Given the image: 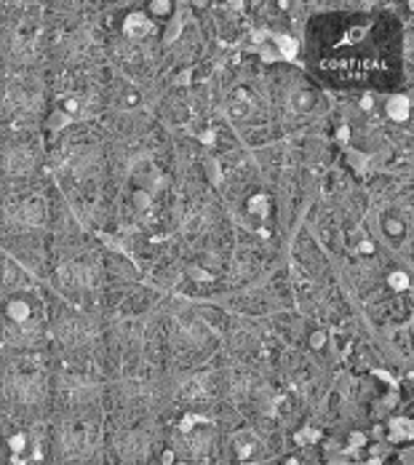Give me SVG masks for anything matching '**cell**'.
Listing matches in <instances>:
<instances>
[{
  "mask_svg": "<svg viewBox=\"0 0 414 465\" xmlns=\"http://www.w3.org/2000/svg\"><path fill=\"white\" fill-rule=\"evenodd\" d=\"M0 340L8 351H38L46 337V302L27 268H0Z\"/></svg>",
  "mask_w": 414,
  "mask_h": 465,
  "instance_id": "1",
  "label": "cell"
},
{
  "mask_svg": "<svg viewBox=\"0 0 414 465\" xmlns=\"http://www.w3.org/2000/svg\"><path fill=\"white\" fill-rule=\"evenodd\" d=\"M51 372L38 351H11L0 367V396L16 410H38L46 404Z\"/></svg>",
  "mask_w": 414,
  "mask_h": 465,
  "instance_id": "2",
  "label": "cell"
},
{
  "mask_svg": "<svg viewBox=\"0 0 414 465\" xmlns=\"http://www.w3.org/2000/svg\"><path fill=\"white\" fill-rule=\"evenodd\" d=\"M102 418L94 407H67L54 428V452L64 463H89L102 450Z\"/></svg>",
  "mask_w": 414,
  "mask_h": 465,
  "instance_id": "3",
  "label": "cell"
},
{
  "mask_svg": "<svg viewBox=\"0 0 414 465\" xmlns=\"http://www.w3.org/2000/svg\"><path fill=\"white\" fill-rule=\"evenodd\" d=\"M0 220L8 231L35 232L44 231L48 223V198L38 187L11 190L0 201Z\"/></svg>",
  "mask_w": 414,
  "mask_h": 465,
  "instance_id": "4",
  "label": "cell"
},
{
  "mask_svg": "<svg viewBox=\"0 0 414 465\" xmlns=\"http://www.w3.org/2000/svg\"><path fill=\"white\" fill-rule=\"evenodd\" d=\"M44 113V86L30 75H11L0 94V115L22 129Z\"/></svg>",
  "mask_w": 414,
  "mask_h": 465,
  "instance_id": "5",
  "label": "cell"
},
{
  "mask_svg": "<svg viewBox=\"0 0 414 465\" xmlns=\"http://www.w3.org/2000/svg\"><path fill=\"white\" fill-rule=\"evenodd\" d=\"M0 41L5 54L16 62V64H30L41 56L44 51V25L38 22V16H14L11 22H5Z\"/></svg>",
  "mask_w": 414,
  "mask_h": 465,
  "instance_id": "6",
  "label": "cell"
},
{
  "mask_svg": "<svg viewBox=\"0 0 414 465\" xmlns=\"http://www.w3.org/2000/svg\"><path fill=\"white\" fill-rule=\"evenodd\" d=\"M51 334L54 340L67 348V351H89L96 345L99 340V324L94 322L89 313H81V311H67L62 313L59 319H54L51 324Z\"/></svg>",
  "mask_w": 414,
  "mask_h": 465,
  "instance_id": "7",
  "label": "cell"
},
{
  "mask_svg": "<svg viewBox=\"0 0 414 465\" xmlns=\"http://www.w3.org/2000/svg\"><path fill=\"white\" fill-rule=\"evenodd\" d=\"M56 393L64 407H94L102 393V382L89 370L67 367L56 377Z\"/></svg>",
  "mask_w": 414,
  "mask_h": 465,
  "instance_id": "8",
  "label": "cell"
},
{
  "mask_svg": "<svg viewBox=\"0 0 414 465\" xmlns=\"http://www.w3.org/2000/svg\"><path fill=\"white\" fill-rule=\"evenodd\" d=\"M56 276L70 292H94L102 283V262L92 252H73L59 262Z\"/></svg>",
  "mask_w": 414,
  "mask_h": 465,
  "instance_id": "9",
  "label": "cell"
},
{
  "mask_svg": "<svg viewBox=\"0 0 414 465\" xmlns=\"http://www.w3.org/2000/svg\"><path fill=\"white\" fill-rule=\"evenodd\" d=\"M38 163H41V147L33 140L19 137V140L8 142L0 150V172L8 180L22 183V180L33 177L35 169H38Z\"/></svg>",
  "mask_w": 414,
  "mask_h": 465,
  "instance_id": "10",
  "label": "cell"
},
{
  "mask_svg": "<svg viewBox=\"0 0 414 465\" xmlns=\"http://www.w3.org/2000/svg\"><path fill=\"white\" fill-rule=\"evenodd\" d=\"M115 450H118L121 460L142 463V460H147L150 452H153V436H150V430H144V428H129V430H123V433L115 439Z\"/></svg>",
  "mask_w": 414,
  "mask_h": 465,
  "instance_id": "11",
  "label": "cell"
},
{
  "mask_svg": "<svg viewBox=\"0 0 414 465\" xmlns=\"http://www.w3.org/2000/svg\"><path fill=\"white\" fill-rule=\"evenodd\" d=\"M153 22H150V16H144V14H132V16H126V25H123V33H126V38L129 41H144V38H150L153 35Z\"/></svg>",
  "mask_w": 414,
  "mask_h": 465,
  "instance_id": "12",
  "label": "cell"
},
{
  "mask_svg": "<svg viewBox=\"0 0 414 465\" xmlns=\"http://www.w3.org/2000/svg\"><path fill=\"white\" fill-rule=\"evenodd\" d=\"M182 393L187 399H201V396H206L209 393V382H206V377H192V380H187L182 388Z\"/></svg>",
  "mask_w": 414,
  "mask_h": 465,
  "instance_id": "13",
  "label": "cell"
},
{
  "mask_svg": "<svg viewBox=\"0 0 414 465\" xmlns=\"http://www.w3.org/2000/svg\"><path fill=\"white\" fill-rule=\"evenodd\" d=\"M388 113H390L396 121H404V118L409 115V102H407V99H401V96H396V99L388 104Z\"/></svg>",
  "mask_w": 414,
  "mask_h": 465,
  "instance_id": "14",
  "label": "cell"
},
{
  "mask_svg": "<svg viewBox=\"0 0 414 465\" xmlns=\"http://www.w3.org/2000/svg\"><path fill=\"white\" fill-rule=\"evenodd\" d=\"M231 113L235 118H243V115H249L251 113V102H246V99H238V102H232Z\"/></svg>",
  "mask_w": 414,
  "mask_h": 465,
  "instance_id": "15",
  "label": "cell"
}]
</instances>
